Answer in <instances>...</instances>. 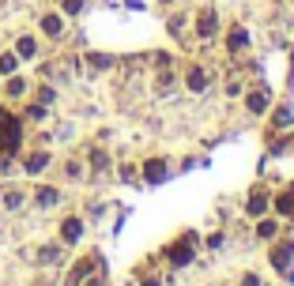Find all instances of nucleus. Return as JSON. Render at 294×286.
Returning a JSON list of instances; mask_svg holds the SVG:
<instances>
[{
    "label": "nucleus",
    "mask_w": 294,
    "mask_h": 286,
    "mask_svg": "<svg viewBox=\"0 0 294 286\" xmlns=\"http://www.w3.org/2000/svg\"><path fill=\"white\" fill-rule=\"evenodd\" d=\"M242 45H245V30H234L230 34V49H242Z\"/></svg>",
    "instance_id": "nucleus-9"
},
{
    "label": "nucleus",
    "mask_w": 294,
    "mask_h": 286,
    "mask_svg": "<svg viewBox=\"0 0 294 286\" xmlns=\"http://www.w3.org/2000/svg\"><path fill=\"white\" fill-rule=\"evenodd\" d=\"M279 211H294V192H287V196H279Z\"/></svg>",
    "instance_id": "nucleus-10"
},
{
    "label": "nucleus",
    "mask_w": 294,
    "mask_h": 286,
    "mask_svg": "<svg viewBox=\"0 0 294 286\" xmlns=\"http://www.w3.org/2000/svg\"><path fill=\"white\" fill-rule=\"evenodd\" d=\"M11 68H15V57H0V72H4V76H8Z\"/></svg>",
    "instance_id": "nucleus-11"
},
{
    "label": "nucleus",
    "mask_w": 294,
    "mask_h": 286,
    "mask_svg": "<svg viewBox=\"0 0 294 286\" xmlns=\"http://www.w3.org/2000/svg\"><path fill=\"white\" fill-rule=\"evenodd\" d=\"M79 234H83V226H79V219H68V222H64V241H76Z\"/></svg>",
    "instance_id": "nucleus-3"
},
{
    "label": "nucleus",
    "mask_w": 294,
    "mask_h": 286,
    "mask_svg": "<svg viewBox=\"0 0 294 286\" xmlns=\"http://www.w3.org/2000/svg\"><path fill=\"white\" fill-rule=\"evenodd\" d=\"M8 94H23V79H11V83H8Z\"/></svg>",
    "instance_id": "nucleus-13"
},
{
    "label": "nucleus",
    "mask_w": 294,
    "mask_h": 286,
    "mask_svg": "<svg viewBox=\"0 0 294 286\" xmlns=\"http://www.w3.org/2000/svg\"><path fill=\"white\" fill-rule=\"evenodd\" d=\"M249 110L253 113H264V110H268V91H253L249 94Z\"/></svg>",
    "instance_id": "nucleus-2"
},
{
    "label": "nucleus",
    "mask_w": 294,
    "mask_h": 286,
    "mask_svg": "<svg viewBox=\"0 0 294 286\" xmlns=\"http://www.w3.org/2000/svg\"><path fill=\"white\" fill-rule=\"evenodd\" d=\"M204 83H208V76H204V68H192V76H189V87H192V91H204Z\"/></svg>",
    "instance_id": "nucleus-5"
},
{
    "label": "nucleus",
    "mask_w": 294,
    "mask_h": 286,
    "mask_svg": "<svg viewBox=\"0 0 294 286\" xmlns=\"http://www.w3.org/2000/svg\"><path fill=\"white\" fill-rule=\"evenodd\" d=\"M45 162H49L45 154H34V158L26 162V169H30V173H38V169H45Z\"/></svg>",
    "instance_id": "nucleus-8"
},
{
    "label": "nucleus",
    "mask_w": 294,
    "mask_h": 286,
    "mask_svg": "<svg viewBox=\"0 0 294 286\" xmlns=\"http://www.w3.org/2000/svg\"><path fill=\"white\" fill-rule=\"evenodd\" d=\"M42 26H45V34H57V30H61V19H57V15H45Z\"/></svg>",
    "instance_id": "nucleus-7"
},
{
    "label": "nucleus",
    "mask_w": 294,
    "mask_h": 286,
    "mask_svg": "<svg viewBox=\"0 0 294 286\" xmlns=\"http://www.w3.org/2000/svg\"><path fill=\"white\" fill-rule=\"evenodd\" d=\"M15 147H19V125L8 121V125H4V140H0V154H11Z\"/></svg>",
    "instance_id": "nucleus-1"
},
{
    "label": "nucleus",
    "mask_w": 294,
    "mask_h": 286,
    "mask_svg": "<svg viewBox=\"0 0 294 286\" xmlns=\"http://www.w3.org/2000/svg\"><path fill=\"white\" fill-rule=\"evenodd\" d=\"M38 203H45V207L57 203V188H38Z\"/></svg>",
    "instance_id": "nucleus-6"
},
{
    "label": "nucleus",
    "mask_w": 294,
    "mask_h": 286,
    "mask_svg": "<svg viewBox=\"0 0 294 286\" xmlns=\"http://www.w3.org/2000/svg\"><path fill=\"white\" fill-rule=\"evenodd\" d=\"M79 8H83V0H64V11H72V15H76Z\"/></svg>",
    "instance_id": "nucleus-12"
},
{
    "label": "nucleus",
    "mask_w": 294,
    "mask_h": 286,
    "mask_svg": "<svg viewBox=\"0 0 294 286\" xmlns=\"http://www.w3.org/2000/svg\"><path fill=\"white\" fill-rule=\"evenodd\" d=\"M15 49H19V57H34V53H38V45H34V38H19V45H15Z\"/></svg>",
    "instance_id": "nucleus-4"
}]
</instances>
